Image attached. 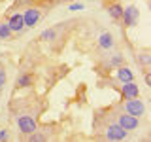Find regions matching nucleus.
<instances>
[{"instance_id":"f03ea898","label":"nucleus","mask_w":151,"mask_h":142,"mask_svg":"<svg viewBox=\"0 0 151 142\" xmlns=\"http://www.w3.org/2000/svg\"><path fill=\"white\" fill-rule=\"evenodd\" d=\"M42 19V9L36 6H30L23 12V21H25V28H32L38 25V21Z\"/></svg>"},{"instance_id":"7ed1b4c3","label":"nucleus","mask_w":151,"mask_h":142,"mask_svg":"<svg viewBox=\"0 0 151 142\" xmlns=\"http://www.w3.org/2000/svg\"><path fill=\"white\" fill-rule=\"evenodd\" d=\"M138 19H140V12L136 6H127L123 8V15H121V21L125 23V27H136L138 25Z\"/></svg>"},{"instance_id":"a211bd4d","label":"nucleus","mask_w":151,"mask_h":142,"mask_svg":"<svg viewBox=\"0 0 151 142\" xmlns=\"http://www.w3.org/2000/svg\"><path fill=\"white\" fill-rule=\"evenodd\" d=\"M8 138H9L8 131H6V129H2V131H0V140H8Z\"/></svg>"},{"instance_id":"9b49d317","label":"nucleus","mask_w":151,"mask_h":142,"mask_svg":"<svg viewBox=\"0 0 151 142\" xmlns=\"http://www.w3.org/2000/svg\"><path fill=\"white\" fill-rule=\"evenodd\" d=\"M108 13H110V17L113 19V21H121V15H123V6L119 2H111L108 4Z\"/></svg>"},{"instance_id":"f8f14e48","label":"nucleus","mask_w":151,"mask_h":142,"mask_svg":"<svg viewBox=\"0 0 151 142\" xmlns=\"http://www.w3.org/2000/svg\"><path fill=\"white\" fill-rule=\"evenodd\" d=\"M32 82H34L32 72H23L17 78V87H28V85H32Z\"/></svg>"},{"instance_id":"ddd939ff","label":"nucleus","mask_w":151,"mask_h":142,"mask_svg":"<svg viewBox=\"0 0 151 142\" xmlns=\"http://www.w3.org/2000/svg\"><path fill=\"white\" fill-rule=\"evenodd\" d=\"M55 36H57V27H51V28H45V30L40 34V40L51 42V40H55Z\"/></svg>"},{"instance_id":"6e6552de","label":"nucleus","mask_w":151,"mask_h":142,"mask_svg":"<svg viewBox=\"0 0 151 142\" xmlns=\"http://www.w3.org/2000/svg\"><path fill=\"white\" fill-rule=\"evenodd\" d=\"M121 93L125 99H132V97H140V87L134 82H125L121 85Z\"/></svg>"},{"instance_id":"9d476101","label":"nucleus","mask_w":151,"mask_h":142,"mask_svg":"<svg viewBox=\"0 0 151 142\" xmlns=\"http://www.w3.org/2000/svg\"><path fill=\"white\" fill-rule=\"evenodd\" d=\"M98 46H100L102 49H111V47L115 46V40H113L111 32H102V34L98 36Z\"/></svg>"},{"instance_id":"4468645a","label":"nucleus","mask_w":151,"mask_h":142,"mask_svg":"<svg viewBox=\"0 0 151 142\" xmlns=\"http://www.w3.org/2000/svg\"><path fill=\"white\" fill-rule=\"evenodd\" d=\"M12 36H13V32L9 30L8 23H6V21H2V23H0V40H9Z\"/></svg>"},{"instance_id":"423d86ee","label":"nucleus","mask_w":151,"mask_h":142,"mask_svg":"<svg viewBox=\"0 0 151 142\" xmlns=\"http://www.w3.org/2000/svg\"><path fill=\"white\" fill-rule=\"evenodd\" d=\"M17 127H19V131H21L23 135H32V133L38 129L36 120L32 116H21L17 120Z\"/></svg>"},{"instance_id":"f257e3e1","label":"nucleus","mask_w":151,"mask_h":142,"mask_svg":"<svg viewBox=\"0 0 151 142\" xmlns=\"http://www.w3.org/2000/svg\"><path fill=\"white\" fill-rule=\"evenodd\" d=\"M125 112L130 114V116H136V117H142L145 114V102L140 101V97H132V99H127L125 101Z\"/></svg>"},{"instance_id":"20e7f679","label":"nucleus","mask_w":151,"mask_h":142,"mask_svg":"<svg viewBox=\"0 0 151 142\" xmlns=\"http://www.w3.org/2000/svg\"><path fill=\"white\" fill-rule=\"evenodd\" d=\"M104 135L110 140H125L127 135H129V131H125L119 123H111V125H108L106 129H104Z\"/></svg>"},{"instance_id":"2eb2a0df","label":"nucleus","mask_w":151,"mask_h":142,"mask_svg":"<svg viewBox=\"0 0 151 142\" xmlns=\"http://www.w3.org/2000/svg\"><path fill=\"white\" fill-rule=\"evenodd\" d=\"M123 63H125V57L119 55V53H115V55L110 59V66H121Z\"/></svg>"},{"instance_id":"dca6fc26","label":"nucleus","mask_w":151,"mask_h":142,"mask_svg":"<svg viewBox=\"0 0 151 142\" xmlns=\"http://www.w3.org/2000/svg\"><path fill=\"white\" fill-rule=\"evenodd\" d=\"M4 85H6V70L4 66H0V91L4 89Z\"/></svg>"},{"instance_id":"1a4fd4ad","label":"nucleus","mask_w":151,"mask_h":142,"mask_svg":"<svg viewBox=\"0 0 151 142\" xmlns=\"http://www.w3.org/2000/svg\"><path fill=\"white\" fill-rule=\"evenodd\" d=\"M115 76H117V80H119L121 83H125V82H134V72L129 68V66H117V70H115Z\"/></svg>"},{"instance_id":"39448f33","label":"nucleus","mask_w":151,"mask_h":142,"mask_svg":"<svg viewBox=\"0 0 151 142\" xmlns=\"http://www.w3.org/2000/svg\"><path fill=\"white\" fill-rule=\"evenodd\" d=\"M117 123L123 127L125 131H134L140 127V117L136 116H130V114H119V117H117Z\"/></svg>"},{"instance_id":"0eeeda50","label":"nucleus","mask_w":151,"mask_h":142,"mask_svg":"<svg viewBox=\"0 0 151 142\" xmlns=\"http://www.w3.org/2000/svg\"><path fill=\"white\" fill-rule=\"evenodd\" d=\"M6 23H8L9 30H12L13 34H21V32L25 30V21H23V13H13V15L9 17Z\"/></svg>"},{"instance_id":"f3484780","label":"nucleus","mask_w":151,"mask_h":142,"mask_svg":"<svg viewBox=\"0 0 151 142\" xmlns=\"http://www.w3.org/2000/svg\"><path fill=\"white\" fill-rule=\"evenodd\" d=\"M79 9H83V4H81V2L72 4V6H70V12H79Z\"/></svg>"}]
</instances>
